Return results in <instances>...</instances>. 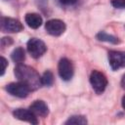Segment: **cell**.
<instances>
[{"label":"cell","instance_id":"1","mask_svg":"<svg viewBox=\"0 0 125 125\" xmlns=\"http://www.w3.org/2000/svg\"><path fill=\"white\" fill-rule=\"evenodd\" d=\"M15 75L19 79V81L27 85L31 91L38 89L42 85L41 77L39 76L37 71L28 65L19 63L15 67Z\"/></svg>","mask_w":125,"mask_h":125},{"label":"cell","instance_id":"2","mask_svg":"<svg viewBox=\"0 0 125 125\" xmlns=\"http://www.w3.org/2000/svg\"><path fill=\"white\" fill-rule=\"evenodd\" d=\"M90 83L97 94H102L107 86V79L101 71L93 70L90 75Z\"/></svg>","mask_w":125,"mask_h":125},{"label":"cell","instance_id":"3","mask_svg":"<svg viewBox=\"0 0 125 125\" xmlns=\"http://www.w3.org/2000/svg\"><path fill=\"white\" fill-rule=\"evenodd\" d=\"M27 51L34 59L40 58L47 51L45 43L38 38H30L27 42Z\"/></svg>","mask_w":125,"mask_h":125},{"label":"cell","instance_id":"4","mask_svg":"<svg viewBox=\"0 0 125 125\" xmlns=\"http://www.w3.org/2000/svg\"><path fill=\"white\" fill-rule=\"evenodd\" d=\"M6 91L12 96H15L18 98H25L31 90L27 85L20 81V82H14V83L8 84L6 86Z\"/></svg>","mask_w":125,"mask_h":125},{"label":"cell","instance_id":"5","mask_svg":"<svg viewBox=\"0 0 125 125\" xmlns=\"http://www.w3.org/2000/svg\"><path fill=\"white\" fill-rule=\"evenodd\" d=\"M58 71H59V75L60 77L64 80V81H68L72 78L73 76V65L72 62L67 60L66 58H62L60 62H59V65H58Z\"/></svg>","mask_w":125,"mask_h":125},{"label":"cell","instance_id":"6","mask_svg":"<svg viewBox=\"0 0 125 125\" xmlns=\"http://www.w3.org/2000/svg\"><path fill=\"white\" fill-rule=\"evenodd\" d=\"M45 29L49 34L53 36H60L65 30V23L61 20L53 19L46 22Z\"/></svg>","mask_w":125,"mask_h":125},{"label":"cell","instance_id":"7","mask_svg":"<svg viewBox=\"0 0 125 125\" xmlns=\"http://www.w3.org/2000/svg\"><path fill=\"white\" fill-rule=\"evenodd\" d=\"M1 29L4 32H20L23 29L21 22L12 18H1Z\"/></svg>","mask_w":125,"mask_h":125},{"label":"cell","instance_id":"8","mask_svg":"<svg viewBox=\"0 0 125 125\" xmlns=\"http://www.w3.org/2000/svg\"><path fill=\"white\" fill-rule=\"evenodd\" d=\"M108 62L110 67L116 70L121 67H125V52L121 51H109L108 52Z\"/></svg>","mask_w":125,"mask_h":125},{"label":"cell","instance_id":"9","mask_svg":"<svg viewBox=\"0 0 125 125\" xmlns=\"http://www.w3.org/2000/svg\"><path fill=\"white\" fill-rule=\"evenodd\" d=\"M14 116L20 120L22 121H26L30 124H37L38 120H37V116L30 110V109H25V108H17L14 112H13Z\"/></svg>","mask_w":125,"mask_h":125},{"label":"cell","instance_id":"10","mask_svg":"<svg viewBox=\"0 0 125 125\" xmlns=\"http://www.w3.org/2000/svg\"><path fill=\"white\" fill-rule=\"evenodd\" d=\"M29 109H30L36 116L45 117V116H47L48 113H49L48 105L46 104L45 102L40 101V100L33 102V104H31V105L29 106Z\"/></svg>","mask_w":125,"mask_h":125},{"label":"cell","instance_id":"11","mask_svg":"<svg viewBox=\"0 0 125 125\" xmlns=\"http://www.w3.org/2000/svg\"><path fill=\"white\" fill-rule=\"evenodd\" d=\"M25 22L27 23V25L31 28H38L41 24H42V18L35 13H29L25 15Z\"/></svg>","mask_w":125,"mask_h":125},{"label":"cell","instance_id":"12","mask_svg":"<svg viewBox=\"0 0 125 125\" xmlns=\"http://www.w3.org/2000/svg\"><path fill=\"white\" fill-rule=\"evenodd\" d=\"M11 58H12V60H13L17 64L23 62V61L25 60V53H24V50H23L21 47L16 48V49L12 52Z\"/></svg>","mask_w":125,"mask_h":125},{"label":"cell","instance_id":"13","mask_svg":"<svg viewBox=\"0 0 125 125\" xmlns=\"http://www.w3.org/2000/svg\"><path fill=\"white\" fill-rule=\"evenodd\" d=\"M97 39L100 40V41H105V42H109V43H112V44H117L119 43V40L117 37L113 36V35H109L104 31H101L97 34Z\"/></svg>","mask_w":125,"mask_h":125},{"label":"cell","instance_id":"14","mask_svg":"<svg viewBox=\"0 0 125 125\" xmlns=\"http://www.w3.org/2000/svg\"><path fill=\"white\" fill-rule=\"evenodd\" d=\"M41 81H42V85L45 86H51L54 82V75L50 70H47L43 73V75L41 76Z\"/></svg>","mask_w":125,"mask_h":125},{"label":"cell","instance_id":"15","mask_svg":"<svg viewBox=\"0 0 125 125\" xmlns=\"http://www.w3.org/2000/svg\"><path fill=\"white\" fill-rule=\"evenodd\" d=\"M86 123H87V119L82 115H73L65 121V124H81V125H83Z\"/></svg>","mask_w":125,"mask_h":125},{"label":"cell","instance_id":"16","mask_svg":"<svg viewBox=\"0 0 125 125\" xmlns=\"http://www.w3.org/2000/svg\"><path fill=\"white\" fill-rule=\"evenodd\" d=\"M111 5L117 9H125V0H111Z\"/></svg>","mask_w":125,"mask_h":125},{"label":"cell","instance_id":"17","mask_svg":"<svg viewBox=\"0 0 125 125\" xmlns=\"http://www.w3.org/2000/svg\"><path fill=\"white\" fill-rule=\"evenodd\" d=\"M12 43H13V41H12V38H10V37H4L1 39V47L2 48H5L8 45H11Z\"/></svg>","mask_w":125,"mask_h":125},{"label":"cell","instance_id":"18","mask_svg":"<svg viewBox=\"0 0 125 125\" xmlns=\"http://www.w3.org/2000/svg\"><path fill=\"white\" fill-rule=\"evenodd\" d=\"M1 64H2V68H1V73H0V75L2 76V75L4 74V72H5L6 66H7V64H8V62H7L6 59H5V58H3V57H1Z\"/></svg>","mask_w":125,"mask_h":125},{"label":"cell","instance_id":"19","mask_svg":"<svg viewBox=\"0 0 125 125\" xmlns=\"http://www.w3.org/2000/svg\"><path fill=\"white\" fill-rule=\"evenodd\" d=\"M76 1H77V0H59V2H60L62 5H65V6H67V5H72V4L76 3Z\"/></svg>","mask_w":125,"mask_h":125},{"label":"cell","instance_id":"20","mask_svg":"<svg viewBox=\"0 0 125 125\" xmlns=\"http://www.w3.org/2000/svg\"><path fill=\"white\" fill-rule=\"evenodd\" d=\"M121 86H122V88L125 90V74H124L123 77H122V80H121Z\"/></svg>","mask_w":125,"mask_h":125},{"label":"cell","instance_id":"21","mask_svg":"<svg viewBox=\"0 0 125 125\" xmlns=\"http://www.w3.org/2000/svg\"><path fill=\"white\" fill-rule=\"evenodd\" d=\"M121 104H122V107L125 109V95L123 96V98H122V101H121Z\"/></svg>","mask_w":125,"mask_h":125}]
</instances>
